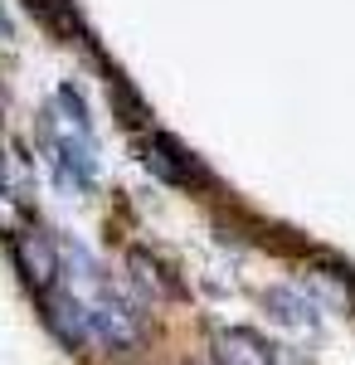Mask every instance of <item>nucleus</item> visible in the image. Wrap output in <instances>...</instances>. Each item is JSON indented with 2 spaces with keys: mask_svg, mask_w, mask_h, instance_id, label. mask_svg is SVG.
<instances>
[{
  "mask_svg": "<svg viewBox=\"0 0 355 365\" xmlns=\"http://www.w3.org/2000/svg\"><path fill=\"white\" fill-rule=\"evenodd\" d=\"M127 268L137 273V282L151 292V297H170V292H175V282L165 278V268H161V263H156L146 249H132V253H127Z\"/></svg>",
  "mask_w": 355,
  "mask_h": 365,
  "instance_id": "obj_6",
  "label": "nucleus"
},
{
  "mask_svg": "<svg viewBox=\"0 0 355 365\" xmlns=\"http://www.w3.org/2000/svg\"><path fill=\"white\" fill-rule=\"evenodd\" d=\"M0 39H10V20H5V10H0Z\"/></svg>",
  "mask_w": 355,
  "mask_h": 365,
  "instance_id": "obj_7",
  "label": "nucleus"
},
{
  "mask_svg": "<svg viewBox=\"0 0 355 365\" xmlns=\"http://www.w3.org/2000/svg\"><path fill=\"white\" fill-rule=\"evenodd\" d=\"M44 302V322H49V331H54L63 346H88L93 341V327H88V302H83L78 292H49V297H39Z\"/></svg>",
  "mask_w": 355,
  "mask_h": 365,
  "instance_id": "obj_3",
  "label": "nucleus"
},
{
  "mask_svg": "<svg viewBox=\"0 0 355 365\" xmlns=\"http://www.w3.org/2000/svg\"><path fill=\"white\" fill-rule=\"evenodd\" d=\"M263 307L273 312L277 322H287V327H317V312H312V302L302 297V292H292V287H268L263 292Z\"/></svg>",
  "mask_w": 355,
  "mask_h": 365,
  "instance_id": "obj_5",
  "label": "nucleus"
},
{
  "mask_svg": "<svg viewBox=\"0 0 355 365\" xmlns=\"http://www.w3.org/2000/svg\"><path fill=\"white\" fill-rule=\"evenodd\" d=\"M215 361L219 365H277V351L248 327H224V331H215Z\"/></svg>",
  "mask_w": 355,
  "mask_h": 365,
  "instance_id": "obj_4",
  "label": "nucleus"
},
{
  "mask_svg": "<svg viewBox=\"0 0 355 365\" xmlns=\"http://www.w3.org/2000/svg\"><path fill=\"white\" fill-rule=\"evenodd\" d=\"M10 253H15L20 278L34 287V297H49L58 287V278H63V249L54 244V234H44L39 225H25L10 239Z\"/></svg>",
  "mask_w": 355,
  "mask_h": 365,
  "instance_id": "obj_1",
  "label": "nucleus"
},
{
  "mask_svg": "<svg viewBox=\"0 0 355 365\" xmlns=\"http://www.w3.org/2000/svg\"><path fill=\"white\" fill-rule=\"evenodd\" d=\"M88 302V327H93V341L98 346H108V351H132L146 331V322H141V312L132 302H122L112 287H98L93 297H83Z\"/></svg>",
  "mask_w": 355,
  "mask_h": 365,
  "instance_id": "obj_2",
  "label": "nucleus"
}]
</instances>
